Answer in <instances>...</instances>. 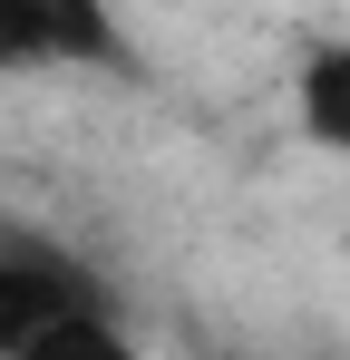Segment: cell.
Masks as SVG:
<instances>
[{
	"instance_id": "6da1fadb",
	"label": "cell",
	"mask_w": 350,
	"mask_h": 360,
	"mask_svg": "<svg viewBox=\"0 0 350 360\" xmlns=\"http://www.w3.org/2000/svg\"><path fill=\"white\" fill-rule=\"evenodd\" d=\"M127 331L108 321V292L78 253L49 234L0 224V360H117Z\"/></svg>"
},
{
	"instance_id": "7a4b0ae2",
	"label": "cell",
	"mask_w": 350,
	"mask_h": 360,
	"mask_svg": "<svg viewBox=\"0 0 350 360\" xmlns=\"http://www.w3.org/2000/svg\"><path fill=\"white\" fill-rule=\"evenodd\" d=\"M78 68L136 78L117 0H0V78H78Z\"/></svg>"
},
{
	"instance_id": "3957f363",
	"label": "cell",
	"mask_w": 350,
	"mask_h": 360,
	"mask_svg": "<svg viewBox=\"0 0 350 360\" xmlns=\"http://www.w3.org/2000/svg\"><path fill=\"white\" fill-rule=\"evenodd\" d=\"M292 108H302V136H311V146L350 156V39H331V49H311V59H302Z\"/></svg>"
}]
</instances>
